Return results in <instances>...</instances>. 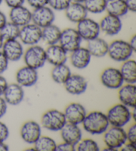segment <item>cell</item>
<instances>
[{
  "instance_id": "1",
  "label": "cell",
  "mask_w": 136,
  "mask_h": 151,
  "mask_svg": "<svg viewBox=\"0 0 136 151\" xmlns=\"http://www.w3.org/2000/svg\"><path fill=\"white\" fill-rule=\"evenodd\" d=\"M81 124L86 132L92 135L104 134L110 127L106 114L99 111H93L86 114Z\"/></svg>"
},
{
  "instance_id": "2",
  "label": "cell",
  "mask_w": 136,
  "mask_h": 151,
  "mask_svg": "<svg viewBox=\"0 0 136 151\" xmlns=\"http://www.w3.org/2000/svg\"><path fill=\"white\" fill-rule=\"evenodd\" d=\"M106 114L110 125L113 127H124L132 121V111L120 103L111 106Z\"/></svg>"
},
{
  "instance_id": "3",
  "label": "cell",
  "mask_w": 136,
  "mask_h": 151,
  "mask_svg": "<svg viewBox=\"0 0 136 151\" xmlns=\"http://www.w3.org/2000/svg\"><path fill=\"white\" fill-rule=\"evenodd\" d=\"M128 41L116 40L109 44L108 53L110 58L116 62H124L130 59L134 53Z\"/></svg>"
},
{
  "instance_id": "4",
  "label": "cell",
  "mask_w": 136,
  "mask_h": 151,
  "mask_svg": "<svg viewBox=\"0 0 136 151\" xmlns=\"http://www.w3.org/2000/svg\"><path fill=\"white\" fill-rule=\"evenodd\" d=\"M67 123L63 112L57 109L48 110L41 119V126L52 132L60 131Z\"/></svg>"
},
{
  "instance_id": "5",
  "label": "cell",
  "mask_w": 136,
  "mask_h": 151,
  "mask_svg": "<svg viewBox=\"0 0 136 151\" xmlns=\"http://www.w3.org/2000/svg\"><path fill=\"white\" fill-rule=\"evenodd\" d=\"M23 57L25 65L36 70L43 67L47 62L45 49L38 44L29 46L24 51Z\"/></svg>"
},
{
  "instance_id": "6",
  "label": "cell",
  "mask_w": 136,
  "mask_h": 151,
  "mask_svg": "<svg viewBox=\"0 0 136 151\" xmlns=\"http://www.w3.org/2000/svg\"><path fill=\"white\" fill-rule=\"evenodd\" d=\"M103 140L106 147L113 148L116 151L119 150L127 142L126 132L124 127L111 126L104 132Z\"/></svg>"
},
{
  "instance_id": "7",
  "label": "cell",
  "mask_w": 136,
  "mask_h": 151,
  "mask_svg": "<svg viewBox=\"0 0 136 151\" xmlns=\"http://www.w3.org/2000/svg\"><path fill=\"white\" fill-rule=\"evenodd\" d=\"M77 24L76 29L82 40L88 41L93 40L99 37L101 33L99 23L92 18L86 17Z\"/></svg>"
},
{
  "instance_id": "8",
  "label": "cell",
  "mask_w": 136,
  "mask_h": 151,
  "mask_svg": "<svg viewBox=\"0 0 136 151\" xmlns=\"http://www.w3.org/2000/svg\"><path fill=\"white\" fill-rule=\"evenodd\" d=\"M42 29L31 22L20 27L19 40L23 45L31 46L37 45L41 41Z\"/></svg>"
},
{
  "instance_id": "9",
  "label": "cell",
  "mask_w": 136,
  "mask_h": 151,
  "mask_svg": "<svg viewBox=\"0 0 136 151\" xmlns=\"http://www.w3.org/2000/svg\"><path fill=\"white\" fill-rule=\"evenodd\" d=\"M82 41L76 29L68 27L62 30L59 44L68 53H70L81 46Z\"/></svg>"
},
{
  "instance_id": "10",
  "label": "cell",
  "mask_w": 136,
  "mask_h": 151,
  "mask_svg": "<svg viewBox=\"0 0 136 151\" xmlns=\"http://www.w3.org/2000/svg\"><path fill=\"white\" fill-rule=\"evenodd\" d=\"M55 20V13L48 5L33 9L31 22L41 29L53 23Z\"/></svg>"
},
{
  "instance_id": "11",
  "label": "cell",
  "mask_w": 136,
  "mask_h": 151,
  "mask_svg": "<svg viewBox=\"0 0 136 151\" xmlns=\"http://www.w3.org/2000/svg\"><path fill=\"white\" fill-rule=\"evenodd\" d=\"M100 81L104 87L112 90H116L124 84V79L119 69L108 67L102 72Z\"/></svg>"
},
{
  "instance_id": "12",
  "label": "cell",
  "mask_w": 136,
  "mask_h": 151,
  "mask_svg": "<svg viewBox=\"0 0 136 151\" xmlns=\"http://www.w3.org/2000/svg\"><path fill=\"white\" fill-rule=\"evenodd\" d=\"M41 126L35 121H28L23 124L20 129V136L25 142L34 145L41 136Z\"/></svg>"
},
{
  "instance_id": "13",
  "label": "cell",
  "mask_w": 136,
  "mask_h": 151,
  "mask_svg": "<svg viewBox=\"0 0 136 151\" xmlns=\"http://www.w3.org/2000/svg\"><path fill=\"white\" fill-rule=\"evenodd\" d=\"M1 51L9 61H18L22 58L24 48L21 42L17 40L4 41Z\"/></svg>"
},
{
  "instance_id": "14",
  "label": "cell",
  "mask_w": 136,
  "mask_h": 151,
  "mask_svg": "<svg viewBox=\"0 0 136 151\" xmlns=\"http://www.w3.org/2000/svg\"><path fill=\"white\" fill-rule=\"evenodd\" d=\"M99 25L100 32L111 37L119 34L122 31L123 26L121 17L110 14L105 15L100 20Z\"/></svg>"
},
{
  "instance_id": "15",
  "label": "cell",
  "mask_w": 136,
  "mask_h": 151,
  "mask_svg": "<svg viewBox=\"0 0 136 151\" xmlns=\"http://www.w3.org/2000/svg\"><path fill=\"white\" fill-rule=\"evenodd\" d=\"M63 113L67 123L77 125L82 123L87 114L84 106L79 103H70L64 109Z\"/></svg>"
},
{
  "instance_id": "16",
  "label": "cell",
  "mask_w": 136,
  "mask_h": 151,
  "mask_svg": "<svg viewBox=\"0 0 136 151\" xmlns=\"http://www.w3.org/2000/svg\"><path fill=\"white\" fill-rule=\"evenodd\" d=\"M63 85L67 92L72 95L82 94L88 87L87 81L82 75L78 74H71Z\"/></svg>"
},
{
  "instance_id": "17",
  "label": "cell",
  "mask_w": 136,
  "mask_h": 151,
  "mask_svg": "<svg viewBox=\"0 0 136 151\" xmlns=\"http://www.w3.org/2000/svg\"><path fill=\"white\" fill-rule=\"evenodd\" d=\"M47 62L53 66L64 64L68 60V52L59 43L48 45L45 49Z\"/></svg>"
},
{
  "instance_id": "18",
  "label": "cell",
  "mask_w": 136,
  "mask_h": 151,
  "mask_svg": "<svg viewBox=\"0 0 136 151\" xmlns=\"http://www.w3.org/2000/svg\"><path fill=\"white\" fill-rule=\"evenodd\" d=\"M16 82L23 87L35 85L38 81L37 70L25 65L20 68L15 75Z\"/></svg>"
},
{
  "instance_id": "19",
  "label": "cell",
  "mask_w": 136,
  "mask_h": 151,
  "mask_svg": "<svg viewBox=\"0 0 136 151\" xmlns=\"http://www.w3.org/2000/svg\"><path fill=\"white\" fill-rule=\"evenodd\" d=\"M7 105L17 106L22 102L25 97L23 87L17 83H10L7 86L2 96Z\"/></svg>"
},
{
  "instance_id": "20",
  "label": "cell",
  "mask_w": 136,
  "mask_h": 151,
  "mask_svg": "<svg viewBox=\"0 0 136 151\" xmlns=\"http://www.w3.org/2000/svg\"><path fill=\"white\" fill-rule=\"evenodd\" d=\"M31 16L32 12L24 5L11 8L9 13L10 22L19 26V27L31 23Z\"/></svg>"
},
{
  "instance_id": "21",
  "label": "cell",
  "mask_w": 136,
  "mask_h": 151,
  "mask_svg": "<svg viewBox=\"0 0 136 151\" xmlns=\"http://www.w3.org/2000/svg\"><path fill=\"white\" fill-rule=\"evenodd\" d=\"M70 53V63L76 69H84L90 63L92 56L86 47L80 46Z\"/></svg>"
},
{
  "instance_id": "22",
  "label": "cell",
  "mask_w": 136,
  "mask_h": 151,
  "mask_svg": "<svg viewBox=\"0 0 136 151\" xmlns=\"http://www.w3.org/2000/svg\"><path fill=\"white\" fill-rule=\"evenodd\" d=\"M118 99L120 103L130 109L135 108L136 106V86L135 84L125 83L118 88Z\"/></svg>"
},
{
  "instance_id": "23",
  "label": "cell",
  "mask_w": 136,
  "mask_h": 151,
  "mask_svg": "<svg viewBox=\"0 0 136 151\" xmlns=\"http://www.w3.org/2000/svg\"><path fill=\"white\" fill-rule=\"evenodd\" d=\"M61 137L63 142L76 146L82 139V130L77 124L67 123L60 131Z\"/></svg>"
},
{
  "instance_id": "24",
  "label": "cell",
  "mask_w": 136,
  "mask_h": 151,
  "mask_svg": "<svg viewBox=\"0 0 136 151\" xmlns=\"http://www.w3.org/2000/svg\"><path fill=\"white\" fill-rule=\"evenodd\" d=\"M67 19L70 22L78 23L88 16V12L82 3L72 1L64 11Z\"/></svg>"
},
{
  "instance_id": "25",
  "label": "cell",
  "mask_w": 136,
  "mask_h": 151,
  "mask_svg": "<svg viewBox=\"0 0 136 151\" xmlns=\"http://www.w3.org/2000/svg\"><path fill=\"white\" fill-rule=\"evenodd\" d=\"M108 45L109 43L105 40L98 37L87 41L86 47L90 52L91 56L102 58L108 53Z\"/></svg>"
},
{
  "instance_id": "26",
  "label": "cell",
  "mask_w": 136,
  "mask_h": 151,
  "mask_svg": "<svg viewBox=\"0 0 136 151\" xmlns=\"http://www.w3.org/2000/svg\"><path fill=\"white\" fill-rule=\"evenodd\" d=\"M62 30L58 26L53 24L42 28L41 41L47 45L59 43Z\"/></svg>"
},
{
  "instance_id": "27",
  "label": "cell",
  "mask_w": 136,
  "mask_h": 151,
  "mask_svg": "<svg viewBox=\"0 0 136 151\" xmlns=\"http://www.w3.org/2000/svg\"><path fill=\"white\" fill-rule=\"evenodd\" d=\"M120 73L125 83L135 84L136 83V61L129 59L122 62L120 69Z\"/></svg>"
},
{
  "instance_id": "28",
  "label": "cell",
  "mask_w": 136,
  "mask_h": 151,
  "mask_svg": "<svg viewBox=\"0 0 136 151\" xmlns=\"http://www.w3.org/2000/svg\"><path fill=\"white\" fill-rule=\"evenodd\" d=\"M108 14L122 17L128 12L124 0H106V11Z\"/></svg>"
},
{
  "instance_id": "29",
  "label": "cell",
  "mask_w": 136,
  "mask_h": 151,
  "mask_svg": "<svg viewBox=\"0 0 136 151\" xmlns=\"http://www.w3.org/2000/svg\"><path fill=\"white\" fill-rule=\"evenodd\" d=\"M71 74V70L65 63L54 66L51 71L52 79L57 84L63 85Z\"/></svg>"
},
{
  "instance_id": "30",
  "label": "cell",
  "mask_w": 136,
  "mask_h": 151,
  "mask_svg": "<svg viewBox=\"0 0 136 151\" xmlns=\"http://www.w3.org/2000/svg\"><path fill=\"white\" fill-rule=\"evenodd\" d=\"M57 142L53 138L41 136L34 143L36 151H56Z\"/></svg>"
},
{
  "instance_id": "31",
  "label": "cell",
  "mask_w": 136,
  "mask_h": 151,
  "mask_svg": "<svg viewBox=\"0 0 136 151\" xmlns=\"http://www.w3.org/2000/svg\"><path fill=\"white\" fill-rule=\"evenodd\" d=\"M20 27L17 25L14 24L11 22H8L5 24L1 29L0 30V34L4 41L17 40L19 38Z\"/></svg>"
},
{
  "instance_id": "32",
  "label": "cell",
  "mask_w": 136,
  "mask_h": 151,
  "mask_svg": "<svg viewBox=\"0 0 136 151\" xmlns=\"http://www.w3.org/2000/svg\"><path fill=\"white\" fill-rule=\"evenodd\" d=\"M83 4L90 14H100L106 11V0H85Z\"/></svg>"
},
{
  "instance_id": "33",
  "label": "cell",
  "mask_w": 136,
  "mask_h": 151,
  "mask_svg": "<svg viewBox=\"0 0 136 151\" xmlns=\"http://www.w3.org/2000/svg\"><path fill=\"white\" fill-rule=\"evenodd\" d=\"M76 150L78 151H99V147L97 142L92 139H81L75 146Z\"/></svg>"
},
{
  "instance_id": "34",
  "label": "cell",
  "mask_w": 136,
  "mask_h": 151,
  "mask_svg": "<svg viewBox=\"0 0 136 151\" xmlns=\"http://www.w3.org/2000/svg\"><path fill=\"white\" fill-rule=\"evenodd\" d=\"M71 2L72 0H49L48 6L54 12H62L64 11Z\"/></svg>"
},
{
  "instance_id": "35",
  "label": "cell",
  "mask_w": 136,
  "mask_h": 151,
  "mask_svg": "<svg viewBox=\"0 0 136 151\" xmlns=\"http://www.w3.org/2000/svg\"><path fill=\"white\" fill-rule=\"evenodd\" d=\"M127 137V142H132L136 144V124L133 123L128 127L127 131H125Z\"/></svg>"
},
{
  "instance_id": "36",
  "label": "cell",
  "mask_w": 136,
  "mask_h": 151,
  "mask_svg": "<svg viewBox=\"0 0 136 151\" xmlns=\"http://www.w3.org/2000/svg\"><path fill=\"white\" fill-rule=\"evenodd\" d=\"M9 136L8 127L3 122L0 121V142H5Z\"/></svg>"
},
{
  "instance_id": "37",
  "label": "cell",
  "mask_w": 136,
  "mask_h": 151,
  "mask_svg": "<svg viewBox=\"0 0 136 151\" xmlns=\"http://www.w3.org/2000/svg\"><path fill=\"white\" fill-rule=\"evenodd\" d=\"M49 0H26L29 6L33 9L39 8V7L47 6Z\"/></svg>"
},
{
  "instance_id": "38",
  "label": "cell",
  "mask_w": 136,
  "mask_h": 151,
  "mask_svg": "<svg viewBox=\"0 0 136 151\" xmlns=\"http://www.w3.org/2000/svg\"><path fill=\"white\" fill-rule=\"evenodd\" d=\"M9 61L0 50V75H2L8 68Z\"/></svg>"
},
{
  "instance_id": "39",
  "label": "cell",
  "mask_w": 136,
  "mask_h": 151,
  "mask_svg": "<svg viewBox=\"0 0 136 151\" xmlns=\"http://www.w3.org/2000/svg\"><path fill=\"white\" fill-rule=\"evenodd\" d=\"M76 147L75 146L68 142H63L57 145L56 151H75Z\"/></svg>"
},
{
  "instance_id": "40",
  "label": "cell",
  "mask_w": 136,
  "mask_h": 151,
  "mask_svg": "<svg viewBox=\"0 0 136 151\" xmlns=\"http://www.w3.org/2000/svg\"><path fill=\"white\" fill-rule=\"evenodd\" d=\"M25 1L26 0H4L7 6L9 7L10 9L13 8V7L23 6L25 4Z\"/></svg>"
},
{
  "instance_id": "41",
  "label": "cell",
  "mask_w": 136,
  "mask_h": 151,
  "mask_svg": "<svg viewBox=\"0 0 136 151\" xmlns=\"http://www.w3.org/2000/svg\"><path fill=\"white\" fill-rule=\"evenodd\" d=\"M7 103L2 96H0V119L5 116L7 110Z\"/></svg>"
},
{
  "instance_id": "42",
  "label": "cell",
  "mask_w": 136,
  "mask_h": 151,
  "mask_svg": "<svg viewBox=\"0 0 136 151\" xmlns=\"http://www.w3.org/2000/svg\"><path fill=\"white\" fill-rule=\"evenodd\" d=\"M120 150L121 151H135L136 144L130 142H126L125 144L120 148Z\"/></svg>"
},
{
  "instance_id": "43",
  "label": "cell",
  "mask_w": 136,
  "mask_h": 151,
  "mask_svg": "<svg viewBox=\"0 0 136 151\" xmlns=\"http://www.w3.org/2000/svg\"><path fill=\"white\" fill-rule=\"evenodd\" d=\"M128 12L135 13L136 12V0H124Z\"/></svg>"
},
{
  "instance_id": "44",
  "label": "cell",
  "mask_w": 136,
  "mask_h": 151,
  "mask_svg": "<svg viewBox=\"0 0 136 151\" xmlns=\"http://www.w3.org/2000/svg\"><path fill=\"white\" fill-rule=\"evenodd\" d=\"M7 85H8V83H7L6 78L2 76L1 75H0V96H3Z\"/></svg>"
},
{
  "instance_id": "45",
  "label": "cell",
  "mask_w": 136,
  "mask_h": 151,
  "mask_svg": "<svg viewBox=\"0 0 136 151\" xmlns=\"http://www.w3.org/2000/svg\"><path fill=\"white\" fill-rule=\"evenodd\" d=\"M7 22V18L6 14L0 10V30Z\"/></svg>"
},
{
  "instance_id": "46",
  "label": "cell",
  "mask_w": 136,
  "mask_h": 151,
  "mask_svg": "<svg viewBox=\"0 0 136 151\" xmlns=\"http://www.w3.org/2000/svg\"><path fill=\"white\" fill-rule=\"evenodd\" d=\"M130 43V46L132 47L133 50L135 51H136V35H133L132 37H131L130 41H128Z\"/></svg>"
},
{
  "instance_id": "47",
  "label": "cell",
  "mask_w": 136,
  "mask_h": 151,
  "mask_svg": "<svg viewBox=\"0 0 136 151\" xmlns=\"http://www.w3.org/2000/svg\"><path fill=\"white\" fill-rule=\"evenodd\" d=\"M9 149V146L5 142H0V151H8Z\"/></svg>"
},
{
  "instance_id": "48",
  "label": "cell",
  "mask_w": 136,
  "mask_h": 151,
  "mask_svg": "<svg viewBox=\"0 0 136 151\" xmlns=\"http://www.w3.org/2000/svg\"><path fill=\"white\" fill-rule=\"evenodd\" d=\"M4 42V40L3 39V37H2V36L1 35V34H0V50L1 49L2 46H3Z\"/></svg>"
},
{
  "instance_id": "49",
  "label": "cell",
  "mask_w": 136,
  "mask_h": 151,
  "mask_svg": "<svg viewBox=\"0 0 136 151\" xmlns=\"http://www.w3.org/2000/svg\"><path fill=\"white\" fill-rule=\"evenodd\" d=\"M103 150H105V151H116L115 150H114L113 148H111L108 147H106L105 148H104Z\"/></svg>"
},
{
  "instance_id": "50",
  "label": "cell",
  "mask_w": 136,
  "mask_h": 151,
  "mask_svg": "<svg viewBox=\"0 0 136 151\" xmlns=\"http://www.w3.org/2000/svg\"><path fill=\"white\" fill-rule=\"evenodd\" d=\"M85 0H72V1L74 2H78V3H82L83 4Z\"/></svg>"
},
{
  "instance_id": "51",
  "label": "cell",
  "mask_w": 136,
  "mask_h": 151,
  "mask_svg": "<svg viewBox=\"0 0 136 151\" xmlns=\"http://www.w3.org/2000/svg\"><path fill=\"white\" fill-rule=\"evenodd\" d=\"M25 150H34V151H36V150H35V148H34V147H33L29 148H27V149H26Z\"/></svg>"
},
{
  "instance_id": "52",
  "label": "cell",
  "mask_w": 136,
  "mask_h": 151,
  "mask_svg": "<svg viewBox=\"0 0 136 151\" xmlns=\"http://www.w3.org/2000/svg\"><path fill=\"white\" fill-rule=\"evenodd\" d=\"M3 1H4V0H0V6H1V4L3 3Z\"/></svg>"
}]
</instances>
